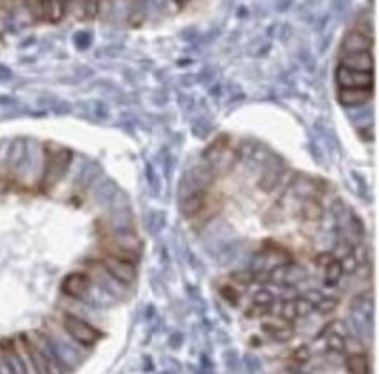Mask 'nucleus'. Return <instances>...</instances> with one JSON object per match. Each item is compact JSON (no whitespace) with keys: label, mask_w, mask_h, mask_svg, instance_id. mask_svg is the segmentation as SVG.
Here are the masks:
<instances>
[{"label":"nucleus","mask_w":379,"mask_h":374,"mask_svg":"<svg viewBox=\"0 0 379 374\" xmlns=\"http://www.w3.org/2000/svg\"><path fill=\"white\" fill-rule=\"evenodd\" d=\"M44 174H42V187L51 189L52 186L58 184L59 179L65 175L70 161H72V153L69 149L56 144H48L44 149Z\"/></svg>","instance_id":"obj_1"},{"label":"nucleus","mask_w":379,"mask_h":374,"mask_svg":"<svg viewBox=\"0 0 379 374\" xmlns=\"http://www.w3.org/2000/svg\"><path fill=\"white\" fill-rule=\"evenodd\" d=\"M62 326L65 333L72 338L76 343L83 345V347H93L98 340L101 338V333L87 324L86 320L79 319V317L72 315V313H63Z\"/></svg>","instance_id":"obj_2"},{"label":"nucleus","mask_w":379,"mask_h":374,"mask_svg":"<svg viewBox=\"0 0 379 374\" xmlns=\"http://www.w3.org/2000/svg\"><path fill=\"white\" fill-rule=\"evenodd\" d=\"M336 84H338V90H373L374 72H366V70H355L345 65H338Z\"/></svg>","instance_id":"obj_3"},{"label":"nucleus","mask_w":379,"mask_h":374,"mask_svg":"<svg viewBox=\"0 0 379 374\" xmlns=\"http://www.w3.org/2000/svg\"><path fill=\"white\" fill-rule=\"evenodd\" d=\"M101 264H103L105 271H107L112 278L121 282V284H131L136 278V268L135 263H131V261L108 254V256L101 261Z\"/></svg>","instance_id":"obj_4"},{"label":"nucleus","mask_w":379,"mask_h":374,"mask_svg":"<svg viewBox=\"0 0 379 374\" xmlns=\"http://www.w3.org/2000/svg\"><path fill=\"white\" fill-rule=\"evenodd\" d=\"M90 287H91L90 277H87L86 273H80V271L69 273L62 282V292L72 299L86 298V294L90 292Z\"/></svg>","instance_id":"obj_5"},{"label":"nucleus","mask_w":379,"mask_h":374,"mask_svg":"<svg viewBox=\"0 0 379 374\" xmlns=\"http://www.w3.org/2000/svg\"><path fill=\"white\" fill-rule=\"evenodd\" d=\"M262 331L268 334L271 340L278 341V343H287L294 338L296 331H294L292 322H287L282 317H275V319H268L262 324Z\"/></svg>","instance_id":"obj_6"},{"label":"nucleus","mask_w":379,"mask_h":374,"mask_svg":"<svg viewBox=\"0 0 379 374\" xmlns=\"http://www.w3.org/2000/svg\"><path fill=\"white\" fill-rule=\"evenodd\" d=\"M339 65L350 67L355 70H366V72H373L374 62H373V51L371 49H357V51H343L341 63Z\"/></svg>","instance_id":"obj_7"},{"label":"nucleus","mask_w":379,"mask_h":374,"mask_svg":"<svg viewBox=\"0 0 379 374\" xmlns=\"http://www.w3.org/2000/svg\"><path fill=\"white\" fill-rule=\"evenodd\" d=\"M42 23H59L70 13V0H41Z\"/></svg>","instance_id":"obj_8"},{"label":"nucleus","mask_w":379,"mask_h":374,"mask_svg":"<svg viewBox=\"0 0 379 374\" xmlns=\"http://www.w3.org/2000/svg\"><path fill=\"white\" fill-rule=\"evenodd\" d=\"M0 355H2L3 368H6L7 374H27L20 357H17L16 350H14L13 340L0 341Z\"/></svg>","instance_id":"obj_9"},{"label":"nucleus","mask_w":379,"mask_h":374,"mask_svg":"<svg viewBox=\"0 0 379 374\" xmlns=\"http://www.w3.org/2000/svg\"><path fill=\"white\" fill-rule=\"evenodd\" d=\"M373 90H338V98L345 107H359L369 102Z\"/></svg>","instance_id":"obj_10"},{"label":"nucleus","mask_w":379,"mask_h":374,"mask_svg":"<svg viewBox=\"0 0 379 374\" xmlns=\"http://www.w3.org/2000/svg\"><path fill=\"white\" fill-rule=\"evenodd\" d=\"M301 215H303L304 221L308 222H317L324 217V207H322L320 200L317 198H308L304 201L303 208H301Z\"/></svg>","instance_id":"obj_11"},{"label":"nucleus","mask_w":379,"mask_h":374,"mask_svg":"<svg viewBox=\"0 0 379 374\" xmlns=\"http://www.w3.org/2000/svg\"><path fill=\"white\" fill-rule=\"evenodd\" d=\"M346 369L350 374H371L369 357L366 354H352L346 359Z\"/></svg>","instance_id":"obj_12"},{"label":"nucleus","mask_w":379,"mask_h":374,"mask_svg":"<svg viewBox=\"0 0 379 374\" xmlns=\"http://www.w3.org/2000/svg\"><path fill=\"white\" fill-rule=\"evenodd\" d=\"M322 271H324L325 285H329V287H334V285H338L339 280L343 278V273H345L338 257H334V259H332L331 263H329Z\"/></svg>","instance_id":"obj_13"},{"label":"nucleus","mask_w":379,"mask_h":374,"mask_svg":"<svg viewBox=\"0 0 379 374\" xmlns=\"http://www.w3.org/2000/svg\"><path fill=\"white\" fill-rule=\"evenodd\" d=\"M327 348L331 352H336V354H339V352L345 350L346 348L345 334H339V333H334V331H331L327 336Z\"/></svg>","instance_id":"obj_14"},{"label":"nucleus","mask_w":379,"mask_h":374,"mask_svg":"<svg viewBox=\"0 0 379 374\" xmlns=\"http://www.w3.org/2000/svg\"><path fill=\"white\" fill-rule=\"evenodd\" d=\"M294 308H296V315H297V319H299V317L310 315V313L315 310V305L311 299L297 298V299H294Z\"/></svg>","instance_id":"obj_15"},{"label":"nucleus","mask_w":379,"mask_h":374,"mask_svg":"<svg viewBox=\"0 0 379 374\" xmlns=\"http://www.w3.org/2000/svg\"><path fill=\"white\" fill-rule=\"evenodd\" d=\"M280 317H282L283 320H287V322H294V320L297 319L296 308H294V299L283 301L282 305H280Z\"/></svg>","instance_id":"obj_16"},{"label":"nucleus","mask_w":379,"mask_h":374,"mask_svg":"<svg viewBox=\"0 0 379 374\" xmlns=\"http://www.w3.org/2000/svg\"><path fill=\"white\" fill-rule=\"evenodd\" d=\"M252 305H257V306H273L275 305V296H273V292L266 291V289H262V291H259L257 294L254 296V303Z\"/></svg>","instance_id":"obj_17"},{"label":"nucleus","mask_w":379,"mask_h":374,"mask_svg":"<svg viewBox=\"0 0 379 374\" xmlns=\"http://www.w3.org/2000/svg\"><path fill=\"white\" fill-rule=\"evenodd\" d=\"M338 299H320L318 303H315V306H317V310L320 313H331L334 312L336 308H338Z\"/></svg>","instance_id":"obj_18"},{"label":"nucleus","mask_w":379,"mask_h":374,"mask_svg":"<svg viewBox=\"0 0 379 374\" xmlns=\"http://www.w3.org/2000/svg\"><path fill=\"white\" fill-rule=\"evenodd\" d=\"M233 280L240 285H250L255 280V275L252 271H240V273L233 275Z\"/></svg>","instance_id":"obj_19"},{"label":"nucleus","mask_w":379,"mask_h":374,"mask_svg":"<svg viewBox=\"0 0 379 374\" xmlns=\"http://www.w3.org/2000/svg\"><path fill=\"white\" fill-rule=\"evenodd\" d=\"M292 359H294V362H296V364L303 366V364H306L308 361H310V352H308L306 347H301V348H297L296 352H294Z\"/></svg>","instance_id":"obj_20"},{"label":"nucleus","mask_w":379,"mask_h":374,"mask_svg":"<svg viewBox=\"0 0 379 374\" xmlns=\"http://www.w3.org/2000/svg\"><path fill=\"white\" fill-rule=\"evenodd\" d=\"M220 294H222L224 298L231 303V305H236L238 299H240V294H238L233 287H222L220 289Z\"/></svg>","instance_id":"obj_21"}]
</instances>
